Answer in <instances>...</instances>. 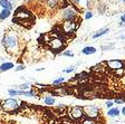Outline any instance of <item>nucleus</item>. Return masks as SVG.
Wrapping results in <instances>:
<instances>
[{"instance_id": "f257e3e1", "label": "nucleus", "mask_w": 125, "mask_h": 124, "mask_svg": "<svg viewBox=\"0 0 125 124\" xmlns=\"http://www.w3.org/2000/svg\"><path fill=\"white\" fill-rule=\"evenodd\" d=\"M1 45L7 54L11 56H18L21 52V39L19 33L12 29L7 30L1 39Z\"/></svg>"}, {"instance_id": "f03ea898", "label": "nucleus", "mask_w": 125, "mask_h": 124, "mask_svg": "<svg viewBox=\"0 0 125 124\" xmlns=\"http://www.w3.org/2000/svg\"><path fill=\"white\" fill-rule=\"evenodd\" d=\"M60 19L62 21H78L79 20V10L76 6L73 3H67L65 7L62 8V10L60 11Z\"/></svg>"}, {"instance_id": "7ed1b4c3", "label": "nucleus", "mask_w": 125, "mask_h": 124, "mask_svg": "<svg viewBox=\"0 0 125 124\" xmlns=\"http://www.w3.org/2000/svg\"><path fill=\"white\" fill-rule=\"evenodd\" d=\"M21 102L16 100L13 97H8L6 100H3L1 102V109L3 110L7 113H13V112H17L21 106Z\"/></svg>"}, {"instance_id": "20e7f679", "label": "nucleus", "mask_w": 125, "mask_h": 124, "mask_svg": "<svg viewBox=\"0 0 125 124\" xmlns=\"http://www.w3.org/2000/svg\"><path fill=\"white\" fill-rule=\"evenodd\" d=\"M68 116L73 121H83L85 119V114L82 106H72L68 110Z\"/></svg>"}, {"instance_id": "39448f33", "label": "nucleus", "mask_w": 125, "mask_h": 124, "mask_svg": "<svg viewBox=\"0 0 125 124\" xmlns=\"http://www.w3.org/2000/svg\"><path fill=\"white\" fill-rule=\"evenodd\" d=\"M84 110V114H85V117H89V119H94L96 120L97 117H99L101 115V110L95 105H86L83 106Z\"/></svg>"}, {"instance_id": "423d86ee", "label": "nucleus", "mask_w": 125, "mask_h": 124, "mask_svg": "<svg viewBox=\"0 0 125 124\" xmlns=\"http://www.w3.org/2000/svg\"><path fill=\"white\" fill-rule=\"evenodd\" d=\"M77 28H78V21L67 20V21H62V30L66 35L74 34L77 30Z\"/></svg>"}, {"instance_id": "0eeeda50", "label": "nucleus", "mask_w": 125, "mask_h": 124, "mask_svg": "<svg viewBox=\"0 0 125 124\" xmlns=\"http://www.w3.org/2000/svg\"><path fill=\"white\" fill-rule=\"evenodd\" d=\"M48 46H49V48L52 49V50L60 52V50L64 48V46H65V43H64V40H62V38H59V37H54L52 39H50V40L48 41Z\"/></svg>"}, {"instance_id": "6e6552de", "label": "nucleus", "mask_w": 125, "mask_h": 124, "mask_svg": "<svg viewBox=\"0 0 125 124\" xmlns=\"http://www.w3.org/2000/svg\"><path fill=\"white\" fill-rule=\"evenodd\" d=\"M8 94L12 97V96H26V97H36L37 96V92L35 90H26V92H22V90H18L16 88H10L8 90Z\"/></svg>"}, {"instance_id": "1a4fd4ad", "label": "nucleus", "mask_w": 125, "mask_h": 124, "mask_svg": "<svg viewBox=\"0 0 125 124\" xmlns=\"http://www.w3.org/2000/svg\"><path fill=\"white\" fill-rule=\"evenodd\" d=\"M106 66L109 68L111 70H114V72H118V70L124 69L125 63L121 59H111L106 62Z\"/></svg>"}, {"instance_id": "9d476101", "label": "nucleus", "mask_w": 125, "mask_h": 124, "mask_svg": "<svg viewBox=\"0 0 125 124\" xmlns=\"http://www.w3.org/2000/svg\"><path fill=\"white\" fill-rule=\"evenodd\" d=\"M15 16H16V19H18L20 23L27 21L28 19L32 18V15H31L28 10L23 9V8H19V9H17L16 12H15Z\"/></svg>"}, {"instance_id": "9b49d317", "label": "nucleus", "mask_w": 125, "mask_h": 124, "mask_svg": "<svg viewBox=\"0 0 125 124\" xmlns=\"http://www.w3.org/2000/svg\"><path fill=\"white\" fill-rule=\"evenodd\" d=\"M15 67V64L12 62H3L2 64H0V73H5L8 70L12 69Z\"/></svg>"}, {"instance_id": "f8f14e48", "label": "nucleus", "mask_w": 125, "mask_h": 124, "mask_svg": "<svg viewBox=\"0 0 125 124\" xmlns=\"http://www.w3.org/2000/svg\"><path fill=\"white\" fill-rule=\"evenodd\" d=\"M81 52H82V54H83V55H87V56H89V55L96 54L97 48H96V47H94V46H85L81 50Z\"/></svg>"}, {"instance_id": "ddd939ff", "label": "nucleus", "mask_w": 125, "mask_h": 124, "mask_svg": "<svg viewBox=\"0 0 125 124\" xmlns=\"http://www.w3.org/2000/svg\"><path fill=\"white\" fill-rule=\"evenodd\" d=\"M0 7L6 10H12L13 9V5L11 2V0H0Z\"/></svg>"}, {"instance_id": "4468645a", "label": "nucleus", "mask_w": 125, "mask_h": 124, "mask_svg": "<svg viewBox=\"0 0 125 124\" xmlns=\"http://www.w3.org/2000/svg\"><path fill=\"white\" fill-rule=\"evenodd\" d=\"M108 31H109V28H107V27H105V28H102V29H99V30H97L96 33H94L93 36H92V38H93V39H97V38H99V37L106 35Z\"/></svg>"}, {"instance_id": "2eb2a0df", "label": "nucleus", "mask_w": 125, "mask_h": 124, "mask_svg": "<svg viewBox=\"0 0 125 124\" xmlns=\"http://www.w3.org/2000/svg\"><path fill=\"white\" fill-rule=\"evenodd\" d=\"M121 115V110H118L117 107H112L107 111V116L109 117H117Z\"/></svg>"}, {"instance_id": "dca6fc26", "label": "nucleus", "mask_w": 125, "mask_h": 124, "mask_svg": "<svg viewBox=\"0 0 125 124\" xmlns=\"http://www.w3.org/2000/svg\"><path fill=\"white\" fill-rule=\"evenodd\" d=\"M69 1H70V3L73 2V5L76 6L77 8L87 7V5H88V0H69Z\"/></svg>"}, {"instance_id": "f3484780", "label": "nucleus", "mask_w": 125, "mask_h": 124, "mask_svg": "<svg viewBox=\"0 0 125 124\" xmlns=\"http://www.w3.org/2000/svg\"><path fill=\"white\" fill-rule=\"evenodd\" d=\"M44 103L46 104L47 106H52L55 103H56V100H55L54 96L52 95H47L44 97Z\"/></svg>"}, {"instance_id": "a211bd4d", "label": "nucleus", "mask_w": 125, "mask_h": 124, "mask_svg": "<svg viewBox=\"0 0 125 124\" xmlns=\"http://www.w3.org/2000/svg\"><path fill=\"white\" fill-rule=\"evenodd\" d=\"M55 92V94L56 95H58V96H65V95H68V90H66V88H64V87H62V86H58L56 90H54Z\"/></svg>"}, {"instance_id": "6ab92c4d", "label": "nucleus", "mask_w": 125, "mask_h": 124, "mask_svg": "<svg viewBox=\"0 0 125 124\" xmlns=\"http://www.w3.org/2000/svg\"><path fill=\"white\" fill-rule=\"evenodd\" d=\"M11 16V11L10 10H6V9H2L0 11V21L6 20Z\"/></svg>"}, {"instance_id": "aec40b11", "label": "nucleus", "mask_w": 125, "mask_h": 124, "mask_svg": "<svg viewBox=\"0 0 125 124\" xmlns=\"http://www.w3.org/2000/svg\"><path fill=\"white\" fill-rule=\"evenodd\" d=\"M30 87H31V84L30 83H23V84H20L16 87V90H22V92H26V90H30Z\"/></svg>"}, {"instance_id": "412c9836", "label": "nucleus", "mask_w": 125, "mask_h": 124, "mask_svg": "<svg viewBox=\"0 0 125 124\" xmlns=\"http://www.w3.org/2000/svg\"><path fill=\"white\" fill-rule=\"evenodd\" d=\"M115 47V45L113 43H109V44H104L101 46V49L103 52H106V50H112L113 48Z\"/></svg>"}, {"instance_id": "4be33fe9", "label": "nucleus", "mask_w": 125, "mask_h": 124, "mask_svg": "<svg viewBox=\"0 0 125 124\" xmlns=\"http://www.w3.org/2000/svg\"><path fill=\"white\" fill-rule=\"evenodd\" d=\"M66 82V78L65 77H58V78H56V79H54V82H52V85H55V86H59V85H62V83H65Z\"/></svg>"}, {"instance_id": "5701e85b", "label": "nucleus", "mask_w": 125, "mask_h": 124, "mask_svg": "<svg viewBox=\"0 0 125 124\" xmlns=\"http://www.w3.org/2000/svg\"><path fill=\"white\" fill-rule=\"evenodd\" d=\"M82 124H98V121L94 119H89V117H85L82 121Z\"/></svg>"}, {"instance_id": "b1692460", "label": "nucleus", "mask_w": 125, "mask_h": 124, "mask_svg": "<svg viewBox=\"0 0 125 124\" xmlns=\"http://www.w3.org/2000/svg\"><path fill=\"white\" fill-rule=\"evenodd\" d=\"M62 56H64V57H74V53L72 52V50H65V52H62Z\"/></svg>"}, {"instance_id": "393cba45", "label": "nucleus", "mask_w": 125, "mask_h": 124, "mask_svg": "<svg viewBox=\"0 0 125 124\" xmlns=\"http://www.w3.org/2000/svg\"><path fill=\"white\" fill-rule=\"evenodd\" d=\"M125 103V98H121V97H116L114 100V104H124Z\"/></svg>"}, {"instance_id": "a878e982", "label": "nucleus", "mask_w": 125, "mask_h": 124, "mask_svg": "<svg viewBox=\"0 0 125 124\" xmlns=\"http://www.w3.org/2000/svg\"><path fill=\"white\" fill-rule=\"evenodd\" d=\"M105 106H106L107 109H112V107H114V101H106L105 102Z\"/></svg>"}, {"instance_id": "bb28decb", "label": "nucleus", "mask_w": 125, "mask_h": 124, "mask_svg": "<svg viewBox=\"0 0 125 124\" xmlns=\"http://www.w3.org/2000/svg\"><path fill=\"white\" fill-rule=\"evenodd\" d=\"M93 11H91V10H87V11H85V19H91V18H93Z\"/></svg>"}, {"instance_id": "cd10ccee", "label": "nucleus", "mask_w": 125, "mask_h": 124, "mask_svg": "<svg viewBox=\"0 0 125 124\" xmlns=\"http://www.w3.org/2000/svg\"><path fill=\"white\" fill-rule=\"evenodd\" d=\"M74 70H75V66H69V67H67L66 69H64V73H66V74H70V73H73Z\"/></svg>"}, {"instance_id": "c85d7f7f", "label": "nucleus", "mask_w": 125, "mask_h": 124, "mask_svg": "<svg viewBox=\"0 0 125 124\" xmlns=\"http://www.w3.org/2000/svg\"><path fill=\"white\" fill-rule=\"evenodd\" d=\"M23 69H25V65H22V64L17 65V67L15 68L16 72H21V70H23Z\"/></svg>"}, {"instance_id": "c756f323", "label": "nucleus", "mask_w": 125, "mask_h": 124, "mask_svg": "<svg viewBox=\"0 0 125 124\" xmlns=\"http://www.w3.org/2000/svg\"><path fill=\"white\" fill-rule=\"evenodd\" d=\"M121 23H125V13H123V15L121 16Z\"/></svg>"}, {"instance_id": "7c9ffc66", "label": "nucleus", "mask_w": 125, "mask_h": 124, "mask_svg": "<svg viewBox=\"0 0 125 124\" xmlns=\"http://www.w3.org/2000/svg\"><path fill=\"white\" fill-rule=\"evenodd\" d=\"M121 114H122V115H124V116H125V106H124V107H123L122 110H121Z\"/></svg>"}, {"instance_id": "2f4dec72", "label": "nucleus", "mask_w": 125, "mask_h": 124, "mask_svg": "<svg viewBox=\"0 0 125 124\" xmlns=\"http://www.w3.org/2000/svg\"><path fill=\"white\" fill-rule=\"evenodd\" d=\"M120 1H122V2H125V0H120Z\"/></svg>"}, {"instance_id": "473e14b6", "label": "nucleus", "mask_w": 125, "mask_h": 124, "mask_svg": "<svg viewBox=\"0 0 125 124\" xmlns=\"http://www.w3.org/2000/svg\"><path fill=\"white\" fill-rule=\"evenodd\" d=\"M0 78H1V73H0Z\"/></svg>"}]
</instances>
